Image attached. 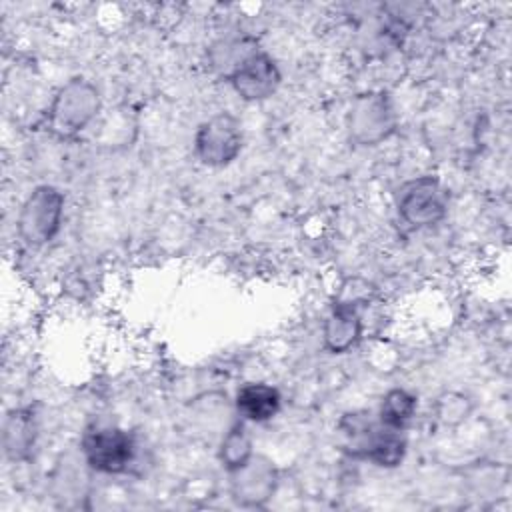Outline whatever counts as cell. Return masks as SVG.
I'll return each mask as SVG.
<instances>
[{"label":"cell","instance_id":"cell-8","mask_svg":"<svg viewBox=\"0 0 512 512\" xmlns=\"http://www.w3.org/2000/svg\"><path fill=\"white\" fill-rule=\"evenodd\" d=\"M230 474V494L244 508H262L278 488V470L266 456L254 454L244 466Z\"/></svg>","mask_w":512,"mask_h":512},{"label":"cell","instance_id":"cell-6","mask_svg":"<svg viewBox=\"0 0 512 512\" xmlns=\"http://www.w3.org/2000/svg\"><path fill=\"white\" fill-rule=\"evenodd\" d=\"M396 130V114L384 92L354 98L348 112V134L360 146H376Z\"/></svg>","mask_w":512,"mask_h":512},{"label":"cell","instance_id":"cell-2","mask_svg":"<svg viewBox=\"0 0 512 512\" xmlns=\"http://www.w3.org/2000/svg\"><path fill=\"white\" fill-rule=\"evenodd\" d=\"M62 218L64 194L52 184H40L22 202L16 230L28 246H44L60 232Z\"/></svg>","mask_w":512,"mask_h":512},{"label":"cell","instance_id":"cell-7","mask_svg":"<svg viewBox=\"0 0 512 512\" xmlns=\"http://www.w3.org/2000/svg\"><path fill=\"white\" fill-rule=\"evenodd\" d=\"M282 74L276 60L262 52L252 50L236 60L228 72V82L234 92L246 102H260L270 98L280 86Z\"/></svg>","mask_w":512,"mask_h":512},{"label":"cell","instance_id":"cell-13","mask_svg":"<svg viewBox=\"0 0 512 512\" xmlns=\"http://www.w3.org/2000/svg\"><path fill=\"white\" fill-rule=\"evenodd\" d=\"M418 400L404 388H392L384 394L378 408V422L392 430H404L416 414Z\"/></svg>","mask_w":512,"mask_h":512},{"label":"cell","instance_id":"cell-10","mask_svg":"<svg viewBox=\"0 0 512 512\" xmlns=\"http://www.w3.org/2000/svg\"><path fill=\"white\" fill-rule=\"evenodd\" d=\"M362 336V318L356 304L336 300L322 326L324 348L332 354H344L356 346Z\"/></svg>","mask_w":512,"mask_h":512},{"label":"cell","instance_id":"cell-14","mask_svg":"<svg viewBox=\"0 0 512 512\" xmlns=\"http://www.w3.org/2000/svg\"><path fill=\"white\" fill-rule=\"evenodd\" d=\"M254 456V446H252V438L248 434V430L242 424L232 426L222 442H220V450H218V458L224 466L226 472H234L240 466H244L250 458Z\"/></svg>","mask_w":512,"mask_h":512},{"label":"cell","instance_id":"cell-15","mask_svg":"<svg viewBox=\"0 0 512 512\" xmlns=\"http://www.w3.org/2000/svg\"><path fill=\"white\" fill-rule=\"evenodd\" d=\"M468 410H470L468 400L464 396H460V394H444L436 402L438 420L444 422V424H458L460 420L466 418Z\"/></svg>","mask_w":512,"mask_h":512},{"label":"cell","instance_id":"cell-5","mask_svg":"<svg viewBox=\"0 0 512 512\" xmlns=\"http://www.w3.org/2000/svg\"><path fill=\"white\" fill-rule=\"evenodd\" d=\"M82 454L96 472L124 474L134 462L136 442L118 426H94L82 436Z\"/></svg>","mask_w":512,"mask_h":512},{"label":"cell","instance_id":"cell-9","mask_svg":"<svg viewBox=\"0 0 512 512\" xmlns=\"http://www.w3.org/2000/svg\"><path fill=\"white\" fill-rule=\"evenodd\" d=\"M406 438L402 430H392L376 422L370 432L352 448L354 458H362L380 468H396L406 456Z\"/></svg>","mask_w":512,"mask_h":512},{"label":"cell","instance_id":"cell-4","mask_svg":"<svg viewBox=\"0 0 512 512\" xmlns=\"http://www.w3.org/2000/svg\"><path fill=\"white\" fill-rule=\"evenodd\" d=\"M242 126L230 112H218L204 120L194 134V154L210 168L232 164L242 150Z\"/></svg>","mask_w":512,"mask_h":512},{"label":"cell","instance_id":"cell-1","mask_svg":"<svg viewBox=\"0 0 512 512\" xmlns=\"http://www.w3.org/2000/svg\"><path fill=\"white\" fill-rule=\"evenodd\" d=\"M100 112V94L86 78H70L62 84L48 108V130L58 138H74L88 128Z\"/></svg>","mask_w":512,"mask_h":512},{"label":"cell","instance_id":"cell-3","mask_svg":"<svg viewBox=\"0 0 512 512\" xmlns=\"http://www.w3.org/2000/svg\"><path fill=\"white\" fill-rule=\"evenodd\" d=\"M396 210L400 220L410 228H430L444 220L448 194L436 176H418L398 188Z\"/></svg>","mask_w":512,"mask_h":512},{"label":"cell","instance_id":"cell-11","mask_svg":"<svg viewBox=\"0 0 512 512\" xmlns=\"http://www.w3.org/2000/svg\"><path fill=\"white\" fill-rule=\"evenodd\" d=\"M236 410L248 422H268L280 412V392L264 382H248L236 392Z\"/></svg>","mask_w":512,"mask_h":512},{"label":"cell","instance_id":"cell-12","mask_svg":"<svg viewBox=\"0 0 512 512\" xmlns=\"http://www.w3.org/2000/svg\"><path fill=\"white\" fill-rule=\"evenodd\" d=\"M36 442V422L28 408H14L4 420V452L10 460H26Z\"/></svg>","mask_w":512,"mask_h":512}]
</instances>
